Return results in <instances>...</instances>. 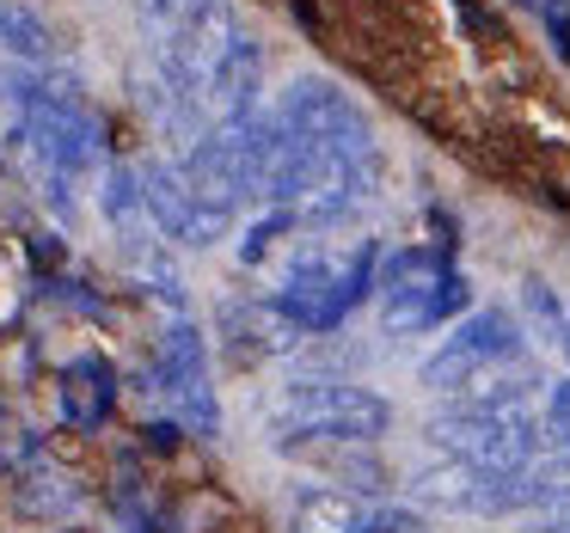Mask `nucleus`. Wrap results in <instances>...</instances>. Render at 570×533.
<instances>
[{"label": "nucleus", "instance_id": "f03ea898", "mask_svg": "<svg viewBox=\"0 0 570 533\" xmlns=\"http://www.w3.org/2000/svg\"><path fill=\"white\" fill-rule=\"evenodd\" d=\"M430 447L448 460H466V466L491 472V478H509V472L533 466L546 454V405L533 398L528 374H503L491 386H472V393L448 398V411L430 417Z\"/></svg>", "mask_w": 570, "mask_h": 533}, {"label": "nucleus", "instance_id": "f257e3e1", "mask_svg": "<svg viewBox=\"0 0 570 533\" xmlns=\"http://www.w3.org/2000/svg\"><path fill=\"white\" fill-rule=\"evenodd\" d=\"M381 185V148L337 80L301 75L276 92L264 111V178L258 203L264 209H288L307 234L350 221Z\"/></svg>", "mask_w": 570, "mask_h": 533}, {"label": "nucleus", "instance_id": "f8f14e48", "mask_svg": "<svg viewBox=\"0 0 570 533\" xmlns=\"http://www.w3.org/2000/svg\"><path fill=\"white\" fill-rule=\"evenodd\" d=\"M0 50L19 56V62H50L56 38L38 13H31L26 0H0Z\"/></svg>", "mask_w": 570, "mask_h": 533}, {"label": "nucleus", "instance_id": "0eeeda50", "mask_svg": "<svg viewBox=\"0 0 570 533\" xmlns=\"http://www.w3.org/2000/svg\"><path fill=\"white\" fill-rule=\"evenodd\" d=\"M141 393L160 411H173L178 423H190V430L203 435L222 430V405H215V386H209V349H203V332L190 319H178L160 337L148 374H141Z\"/></svg>", "mask_w": 570, "mask_h": 533}, {"label": "nucleus", "instance_id": "7ed1b4c3", "mask_svg": "<svg viewBox=\"0 0 570 533\" xmlns=\"http://www.w3.org/2000/svg\"><path fill=\"white\" fill-rule=\"evenodd\" d=\"M393 430V405L374 386L337 381V374H295L271 398V442L283 454H337V447H374Z\"/></svg>", "mask_w": 570, "mask_h": 533}, {"label": "nucleus", "instance_id": "6e6552de", "mask_svg": "<svg viewBox=\"0 0 570 533\" xmlns=\"http://www.w3.org/2000/svg\"><path fill=\"white\" fill-rule=\"evenodd\" d=\"M136 178H141V203H148V215H154V227H160L173 246H215V239H227V215H215L209 203L197 197V190L185 185V172H178L173 160H141L136 166Z\"/></svg>", "mask_w": 570, "mask_h": 533}, {"label": "nucleus", "instance_id": "2eb2a0df", "mask_svg": "<svg viewBox=\"0 0 570 533\" xmlns=\"http://www.w3.org/2000/svg\"><path fill=\"white\" fill-rule=\"evenodd\" d=\"M178 13H185V0H141V26L160 31V38L173 31V19H178Z\"/></svg>", "mask_w": 570, "mask_h": 533}, {"label": "nucleus", "instance_id": "ddd939ff", "mask_svg": "<svg viewBox=\"0 0 570 533\" xmlns=\"http://www.w3.org/2000/svg\"><path fill=\"white\" fill-rule=\"evenodd\" d=\"M521 307H528L533 332H540L546 344H558V349H564V337H570V307L558 300V288H552V283L528 276V283H521Z\"/></svg>", "mask_w": 570, "mask_h": 533}, {"label": "nucleus", "instance_id": "9b49d317", "mask_svg": "<svg viewBox=\"0 0 570 533\" xmlns=\"http://www.w3.org/2000/svg\"><path fill=\"white\" fill-rule=\"evenodd\" d=\"M111 386H117V374H111L105 356H75L62 368V411L75 423H105V411H111Z\"/></svg>", "mask_w": 570, "mask_h": 533}, {"label": "nucleus", "instance_id": "39448f33", "mask_svg": "<svg viewBox=\"0 0 570 533\" xmlns=\"http://www.w3.org/2000/svg\"><path fill=\"white\" fill-rule=\"evenodd\" d=\"M374 300H381V325L393 337H423L466 319L472 288L460 276V264L448 258V246H399L381 258Z\"/></svg>", "mask_w": 570, "mask_h": 533}, {"label": "nucleus", "instance_id": "20e7f679", "mask_svg": "<svg viewBox=\"0 0 570 533\" xmlns=\"http://www.w3.org/2000/svg\"><path fill=\"white\" fill-rule=\"evenodd\" d=\"M381 283V246L374 239H356L350 251H332V246H301L288 258L283 283H276V307L301 325L307 337H325L362 307Z\"/></svg>", "mask_w": 570, "mask_h": 533}, {"label": "nucleus", "instance_id": "1a4fd4ad", "mask_svg": "<svg viewBox=\"0 0 570 533\" xmlns=\"http://www.w3.org/2000/svg\"><path fill=\"white\" fill-rule=\"evenodd\" d=\"M215 325H222V344H227V356H234L239 368H258V362L288 356V349L307 337L271 295L264 300H222V319Z\"/></svg>", "mask_w": 570, "mask_h": 533}, {"label": "nucleus", "instance_id": "4468645a", "mask_svg": "<svg viewBox=\"0 0 570 533\" xmlns=\"http://www.w3.org/2000/svg\"><path fill=\"white\" fill-rule=\"evenodd\" d=\"M533 13L546 19V31H552L558 56L570 62V0H533Z\"/></svg>", "mask_w": 570, "mask_h": 533}, {"label": "nucleus", "instance_id": "423d86ee", "mask_svg": "<svg viewBox=\"0 0 570 533\" xmlns=\"http://www.w3.org/2000/svg\"><path fill=\"white\" fill-rule=\"evenodd\" d=\"M521 356H528V332H521L515 313L479 307L460 325H448V337L423 356L417 381L442 398H460V393H472V386H491V381H503V374H515Z\"/></svg>", "mask_w": 570, "mask_h": 533}, {"label": "nucleus", "instance_id": "9d476101", "mask_svg": "<svg viewBox=\"0 0 570 533\" xmlns=\"http://www.w3.org/2000/svg\"><path fill=\"white\" fill-rule=\"evenodd\" d=\"M209 129H227V124H252L264 117V50L239 31V43L227 50V62L215 68L209 80Z\"/></svg>", "mask_w": 570, "mask_h": 533}]
</instances>
